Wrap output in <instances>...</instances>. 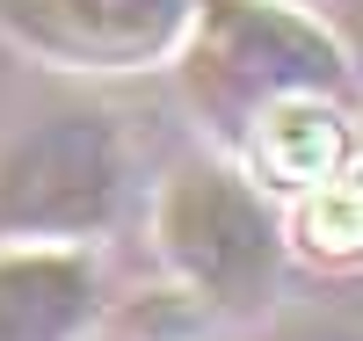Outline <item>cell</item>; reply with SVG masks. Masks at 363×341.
<instances>
[{"label":"cell","mask_w":363,"mask_h":341,"mask_svg":"<svg viewBox=\"0 0 363 341\" xmlns=\"http://www.w3.org/2000/svg\"><path fill=\"white\" fill-rule=\"evenodd\" d=\"M167 66L182 73L189 109L233 152H247L255 131L291 102H349L342 37L284 0H196Z\"/></svg>","instance_id":"obj_1"},{"label":"cell","mask_w":363,"mask_h":341,"mask_svg":"<svg viewBox=\"0 0 363 341\" xmlns=\"http://www.w3.org/2000/svg\"><path fill=\"white\" fill-rule=\"evenodd\" d=\"M153 247L182 291L225 320L269 313V298L284 284V211L240 160L218 152H189L160 174L153 196Z\"/></svg>","instance_id":"obj_2"},{"label":"cell","mask_w":363,"mask_h":341,"mask_svg":"<svg viewBox=\"0 0 363 341\" xmlns=\"http://www.w3.org/2000/svg\"><path fill=\"white\" fill-rule=\"evenodd\" d=\"M124 203V131L109 109H51L0 145V240L109 233Z\"/></svg>","instance_id":"obj_3"},{"label":"cell","mask_w":363,"mask_h":341,"mask_svg":"<svg viewBox=\"0 0 363 341\" xmlns=\"http://www.w3.org/2000/svg\"><path fill=\"white\" fill-rule=\"evenodd\" d=\"M196 0H0V37L58 73H153Z\"/></svg>","instance_id":"obj_4"},{"label":"cell","mask_w":363,"mask_h":341,"mask_svg":"<svg viewBox=\"0 0 363 341\" xmlns=\"http://www.w3.org/2000/svg\"><path fill=\"white\" fill-rule=\"evenodd\" d=\"M102 269L73 240H0V341H87Z\"/></svg>","instance_id":"obj_5"}]
</instances>
